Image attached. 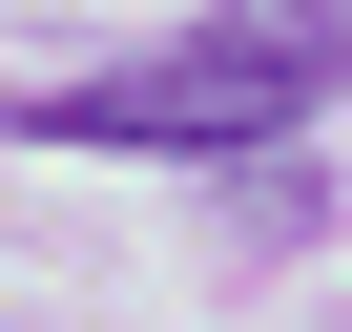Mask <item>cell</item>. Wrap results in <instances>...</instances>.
Returning a JSON list of instances; mask_svg holds the SVG:
<instances>
[{"label": "cell", "mask_w": 352, "mask_h": 332, "mask_svg": "<svg viewBox=\"0 0 352 332\" xmlns=\"http://www.w3.org/2000/svg\"><path fill=\"white\" fill-rule=\"evenodd\" d=\"M21 145H290V83L228 42H166V63H83L21 104Z\"/></svg>", "instance_id": "6da1fadb"}, {"label": "cell", "mask_w": 352, "mask_h": 332, "mask_svg": "<svg viewBox=\"0 0 352 332\" xmlns=\"http://www.w3.org/2000/svg\"><path fill=\"white\" fill-rule=\"evenodd\" d=\"M208 42H228V63H270V83L311 104V83H352V0H208Z\"/></svg>", "instance_id": "7a4b0ae2"}]
</instances>
